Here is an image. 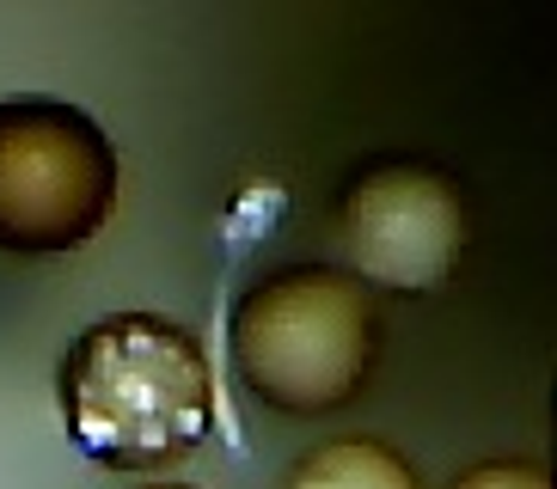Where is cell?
<instances>
[{
    "label": "cell",
    "instance_id": "6da1fadb",
    "mask_svg": "<svg viewBox=\"0 0 557 489\" xmlns=\"http://www.w3.org/2000/svg\"><path fill=\"white\" fill-rule=\"evenodd\" d=\"M55 410L92 465L160 477L214 435L209 349L165 312H111L67 342Z\"/></svg>",
    "mask_w": 557,
    "mask_h": 489
},
{
    "label": "cell",
    "instance_id": "3957f363",
    "mask_svg": "<svg viewBox=\"0 0 557 489\" xmlns=\"http://www.w3.org/2000/svg\"><path fill=\"white\" fill-rule=\"evenodd\" d=\"M111 135L67 98H0V251L55 258L99 239L116 202Z\"/></svg>",
    "mask_w": 557,
    "mask_h": 489
},
{
    "label": "cell",
    "instance_id": "52a82bcc",
    "mask_svg": "<svg viewBox=\"0 0 557 489\" xmlns=\"http://www.w3.org/2000/svg\"><path fill=\"white\" fill-rule=\"evenodd\" d=\"M153 489H190V484H153Z\"/></svg>",
    "mask_w": 557,
    "mask_h": 489
},
{
    "label": "cell",
    "instance_id": "8992f818",
    "mask_svg": "<svg viewBox=\"0 0 557 489\" xmlns=\"http://www.w3.org/2000/svg\"><path fill=\"white\" fill-rule=\"evenodd\" d=\"M447 489H552V484L533 459H484L472 472H459Z\"/></svg>",
    "mask_w": 557,
    "mask_h": 489
},
{
    "label": "cell",
    "instance_id": "277c9868",
    "mask_svg": "<svg viewBox=\"0 0 557 489\" xmlns=\"http://www.w3.org/2000/svg\"><path fill=\"white\" fill-rule=\"evenodd\" d=\"M337 233L361 281H380L393 293H429L454 276L466 221H459V196L447 190V178L423 165H380L344 196Z\"/></svg>",
    "mask_w": 557,
    "mask_h": 489
},
{
    "label": "cell",
    "instance_id": "5b68a950",
    "mask_svg": "<svg viewBox=\"0 0 557 489\" xmlns=\"http://www.w3.org/2000/svg\"><path fill=\"white\" fill-rule=\"evenodd\" d=\"M282 489H423V477L386 440L349 435V440H331V447H312L307 459H295V472L282 477Z\"/></svg>",
    "mask_w": 557,
    "mask_h": 489
},
{
    "label": "cell",
    "instance_id": "7a4b0ae2",
    "mask_svg": "<svg viewBox=\"0 0 557 489\" xmlns=\"http://www.w3.org/2000/svg\"><path fill=\"white\" fill-rule=\"evenodd\" d=\"M239 386L282 416H325L349 404L380 355L374 288L331 263H295L263 276L227 318Z\"/></svg>",
    "mask_w": 557,
    "mask_h": 489
}]
</instances>
